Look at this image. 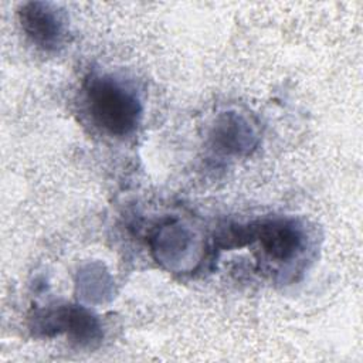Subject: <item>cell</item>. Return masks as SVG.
Here are the masks:
<instances>
[{
  "mask_svg": "<svg viewBox=\"0 0 363 363\" xmlns=\"http://www.w3.org/2000/svg\"><path fill=\"white\" fill-rule=\"evenodd\" d=\"M31 328L35 333L47 337L65 333L84 346L99 342L102 337V328L98 318L88 309L77 305H60L38 311L33 316Z\"/></svg>",
  "mask_w": 363,
  "mask_h": 363,
  "instance_id": "cell-3",
  "label": "cell"
},
{
  "mask_svg": "<svg viewBox=\"0 0 363 363\" xmlns=\"http://www.w3.org/2000/svg\"><path fill=\"white\" fill-rule=\"evenodd\" d=\"M225 248L258 242L264 254L277 262L291 261L303 247V231L295 220L274 218L231 227L221 235Z\"/></svg>",
  "mask_w": 363,
  "mask_h": 363,
  "instance_id": "cell-2",
  "label": "cell"
},
{
  "mask_svg": "<svg viewBox=\"0 0 363 363\" xmlns=\"http://www.w3.org/2000/svg\"><path fill=\"white\" fill-rule=\"evenodd\" d=\"M84 95L92 122L106 133L128 136L140 123V99L113 77L91 72L84 81Z\"/></svg>",
  "mask_w": 363,
  "mask_h": 363,
  "instance_id": "cell-1",
  "label": "cell"
},
{
  "mask_svg": "<svg viewBox=\"0 0 363 363\" xmlns=\"http://www.w3.org/2000/svg\"><path fill=\"white\" fill-rule=\"evenodd\" d=\"M214 147L224 155H247L255 145L254 129L245 118L234 112H225L216 121L211 130Z\"/></svg>",
  "mask_w": 363,
  "mask_h": 363,
  "instance_id": "cell-5",
  "label": "cell"
},
{
  "mask_svg": "<svg viewBox=\"0 0 363 363\" xmlns=\"http://www.w3.org/2000/svg\"><path fill=\"white\" fill-rule=\"evenodd\" d=\"M18 20L33 44L45 51L57 50L65 38L67 28L62 13L51 3H24L18 10Z\"/></svg>",
  "mask_w": 363,
  "mask_h": 363,
  "instance_id": "cell-4",
  "label": "cell"
}]
</instances>
